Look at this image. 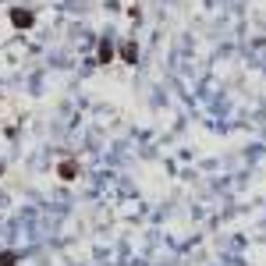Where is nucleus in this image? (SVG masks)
<instances>
[{"label":"nucleus","mask_w":266,"mask_h":266,"mask_svg":"<svg viewBox=\"0 0 266 266\" xmlns=\"http://www.w3.org/2000/svg\"><path fill=\"white\" fill-rule=\"evenodd\" d=\"M32 22H36V14H32L28 8H11V25H14V28H28Z\"/></svg>","instance_id":"obj_1"},{"label":"nucleus","mask_w":266,"mask_h":266,"mask_svg":"<svg viewBox=\"0 0 266 266\" xmlns=\"http://www.w3.org/2000/svg\"><path fill=\"white\" fill-rule=\"evenodd\" d=\"M114 60V46L110 43H100V64H110Z\"/></svg>","instance_id":"obj_3"},{"label":"nucleus","mask_w":266,"mask_h":266,"mask_svg":"<svg viewBox=\"0 0 266 266\" xmlns=\"http://www.w3.org/2000/svg\"><path fill=\"white\" fill-rule=\"evenodd\" d=\"M57 178L60 181H74V178H78V164H74V160H60L57 164Z\"/></svg>","instance_id":"obj_2"},{"label":"nucleus","mask_w":266,"mask_h":266,"mask_svg":"<svg viewBox=\"0 0 266 266\" xmlns=\"http://www.w3.org/2000/svg\"><path fill=\"white\" fill-rule=\"evenodd\" d=\"M0 266H18V256L14 252H4V256H0Z\"/></svg>","instance_id":"obj_4"}]
</instances>
